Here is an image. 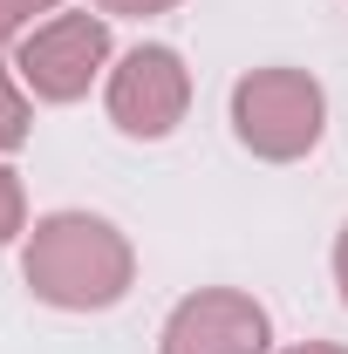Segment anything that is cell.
I'll list each match as a JSON object with an SVG mask.
<instances>
[{
	"instance_id": "obj_5",
	"label": "cell",
	"mask_w": 348,
	"mask_h": 354,
	"mask_svg": "<svg viewBox=\"0 0 348 354\" xmlns=\"http://www.w3.org/2000/svg\"><path fill=\"white\" fill-rule=\"evenodd\" d=\"M110 62V21L103 14H55L21 41V82L42 102H76L89 95L96 68Z\"/></svg>"
},
{
	"instance_id": "obj_7",
	"label": "cell",
	"mask_w": 348,
	"mask_h": 354,
	"mask_svg": "<svg viewBox=\"0 0 348 354\" xmlns=\"http://www.w3.org/2000/svg\"><path fill=\"white\" fill-rule=\"evenodd\" d=\"M21 218H28V198H21V177L0 171V245L21 232Z\"/></svg>"
},
{
	"instance_id": "obj_3",
	"label": "cell",
	"mask_w": 348,
	"mask_h": 354,
	"mask_svg": "<svg viewBox=\"0 0 348 354\" xmlns=\"http://www.w3.org/2000/svg\"><path fill=\"white\" fill-rule=\"evenodd\" d=\"M184 109H191V68H184L177 48L143 41L110 68V123L123 136L157 143V136H171L184 123Z\"/></svg>"
},
{
	"instance_id": "obj_11",
	"label": "cell",
	"mask_w": 348,
	"mask_h": 354,
	"mask_svg": "<svg viewBox=\"0 0 348 354\" xmlns=\"http://www.w3.org/2000/svg\"><path fill=\"white\" fill-rule=\"evenodd\" d=\"M287 354H348V348H328V341H301V348H287Z\"/></svg>"
},
{
	"instance_id": "obj_2",
	"label": "cell",
	"mask_w": 348,
	"mask_h": 354,
	"mask_svg": "<svg viewBox=\"0 0 348 354\" xmlns=\"http://www.w3.org/2000/svg\"><path fill=\"white\" fill-rule=\"evenodd\" d=\"M328 123V95L307 68H253L232 82V136L266 157V164H294L321 143Z\"/></svg>"
},
{
	"instance_id": "obj_4",
	"label": "cell",
	"mask_w": 348,
	"mask_h": 354,
	"mask_svg": "<svg viewBox=\"0 0 348 354\" xmlns=\"http://www.w3.org/2000/svg\"><path fill=\"white\" fill-rule=\"evenodd\" d=\"M273 348V320L253 293L232 286H205L184 293L157 334V354H266Z\"/></svg>"
},
{
	"instance_id": "obj_9",
	"label": "cell",
	"mask_w": 348,
	"mask_h": 354,
	"mask_svg": "<svg viewBox=\"0 0 348 354\" xmlns=\"http://www.w3.org/2000/svg\"><path fill=\"white\" fill-rule=\"evenodd\" d=\"M177 0H103V14H123V21H150V14H171Z\"/></svg>"
},
{
	"instance_id": "obj_8",
	"label": "cell",
	"mask_w": 348,
	"mask_h": 354,
	"mask_svg": "<svg viewBox=\"0 0 348 354\" xmlns=\"http://www.w3.org/2000/svg\"><path fill=\"white\" fill-rule=\"evenodd\" d=\"M48 7H55V0H0V41H14L35 14H48Z\"/></svg>"
},
{
	"instance_id": "obj_10",
	"label": "cell",
	"mask_w": 348,
	"mask_h": 354,
	"mask_svg": "<svg viewBox=\"0 0 348 354\" xmlns=\"http://www.w3.org/2000/svg\"><path fill=\"white\" fill-rule=\"evenodd\" d=\"M335 286H342V300H348V225H342V239H335Z\"/></svg>"
},
{
	"instance_id": "obj_1",
	"label": "cell",
	"mask_w": 348,
	"mask_h": 354,
	"mask_svg": "<svg viewBox=\"0 0 348 354\" xmlns=\"http://www.w3.org/2000/svg\"><path fill=\"white\" fill-rule=\"evenodd\" d=\"M21 272L35 286V300L62 313H103L130 293L137 259L130 239L96 212H55L28 232V252H21Z\"/></svg>"
},
{
	"instance_id": "obj_6",
	"label": "cell",
	"mask_w": 348,
	"mask_h": 354,
	"mask_svg": "<svg viewBox=\"0 0 348 354\" xmlns=\"http://www.w3.org/2000/svg\"><path fill=\"white\" fill-rule=\"evenodd\" d=\"M21 136H28V95L7 82V68H0V150H21Z\"/></svg>"
}]
</instances>
